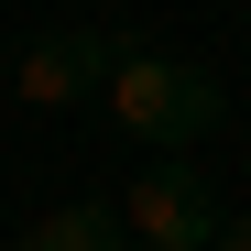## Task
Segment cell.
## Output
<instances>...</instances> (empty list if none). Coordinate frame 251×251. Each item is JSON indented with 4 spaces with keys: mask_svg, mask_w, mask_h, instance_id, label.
Listing matches in <instances>:
<instances>
[{
    "mask_svg": "<svg viewBox=\"0 0 251 251\" xmlns=\"http://www.w3.org/2000/svg\"><path fill=\"white\" fill-rule=\"evenodd\" d=\"M33 240H44V251H131V219H109V207H88V197H76V207H55Z\"/></svg>",
    "mask_w": 251,
    "mask_h": 251,
    "instance_id": "277c9868",
    "label": "cell"
},
{
    "mask_svg": "<svg viewBox=\"0 0 251 251\" xmlns=\"http://www.w3.org/2000/svg\"><path fill=\"white\" fill-rule=\"evenodd\" d=\"M109 120H120L131 142H153V164H164V153H186V142L219 131L229 99H219L207 66H175V55H142V44H131V66L109 76Z\"/></svg>",
    "mask_w": 251,
    "mask_h": 251,
    "instance_id": "6da1fadb",
    "label": "cell"
},
{
    "mask_svg": "<svg viewBox=\"0 0 251 251\" xmlns=\"http://www.w3.org/2000/svg\"><path fill=\"white\" fill-rule=\"evenodd\" d=\"M120 219H131V240H142V251H219L229 207H219V186H207L186 153H164L153 175L131 186V207H120Z\"/></svg>",
    "mask_w": 251,
    "mask_h": 251,
    "instance_id": "7a4b0ae2",
    "label": "cell"
},
{
    "mask_svg": "<svg viewBox=\"0 0 251 251\" xmlns=\"http://www.w3.org/2000/svg\"><path fill=\"white\" fill-rule=\"evenodd\" d=\"M120 66H131V44H120V33H99V22H66V33H33V44H22L11 88H22V109H76L88 88H109Z\"/></svg>",
    "mask_w": 251,
    "mask_h": 251,
    "instance_id": "3957f363",
    "label": "cell"
},
{
    "mask_svg": "<svg viewBox=\"0 0 251 251\" xmlns=\"http://www.w3.org/2000/svg\"><path fill=\"white\" fill-rule=\"evenodd\" d=\"M219 251H251V207H240V219H229V229H219Z\"/></svg>",
    "mask_w": 251,
    "mask_h": 251,
    "instance_id": "5b68a950",
    "label": "cell"
},
{
    "mask_svg": "<svg viewBox=\"0 0 251 251\" xmlns=\"http://www.w3.org/2000/svg\"><path fill=\"white\" fill-rule=\"evenodd\" d=\"M11 251H44V240H11Z\"/></svg>",
    "mask_w": 251,
    "mask_h": 251,
    "instance_id": "8992f818",
    "label": "cell"
}]
</instances>
